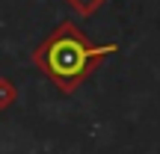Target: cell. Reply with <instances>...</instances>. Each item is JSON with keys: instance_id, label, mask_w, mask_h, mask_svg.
<instances>
[{"instance_id": "6da1fadb", "label": "cell", "mask_w": 160, "mask_h": 154, "mask_svg": "<svg viewBox=\"0 0 160 154\" xmlns=\"http://www.w3.org/2000/svg\"><path fill=\"white\" fill-rule=\"evenodd\" d=\"M107 53H116V45H92L74 24H59L36 47V65L62 92H74Z\"/></svg>"}, {"instance_id": "7a4b0ae2", "label": "cell", "mask_w": 160, "mask_h": 154, "mask_svg": "<svg viewBox=\"0 0 160 154\" xmlns=\"http://www.w3.org/2000/svg\"><path fill=\"white\" fill-rule=\"evenodd\" d=\"M71 6H74V9L80 12V15H92V12L98 9V6L104 3V0H68Z\"/></svg>"}]
</instances>
